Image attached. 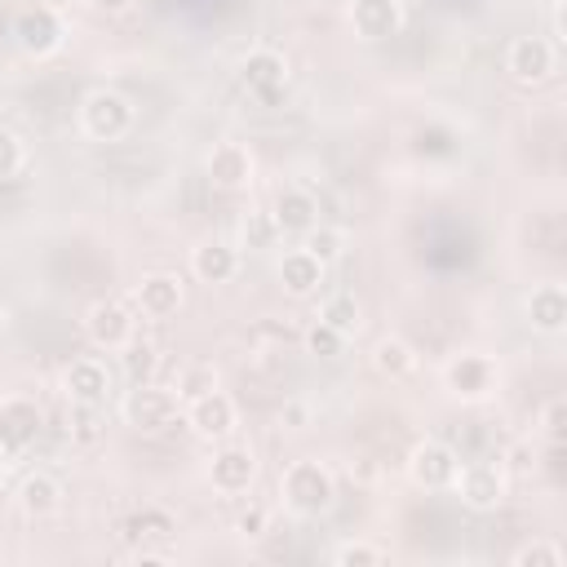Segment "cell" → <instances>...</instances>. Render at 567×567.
Returning a JSON list of instances; mask_svg holds the SVG:
<instances>
[{
  "label": "cell",
  "instance_id": "obj_32",
  "mask_svg": "<svg viewBox=\"0 0 567 567\" xmlns=\"http://www.w3.org/2000/svg\"><path fill=\"white\" fill-rule=\"evenodd\" d=\"M514 567H563V549L554 540H532L514 549Z\"/></svg>",
  "mask_w": 567,
  "mask_h": 567
},
{
  "label": "cell",
  "instance_id": "obj_11",
  "mask_svg": "<svg viewBox=\"0 0 567 567\" xmlns=\"http://www.w3.org/2000/svg\"><path fill=\"white\" fill-rule=\"evenodd\" d=\"M452 487L461 492V501L470 505V509H496L501 501H505V470L501 465H492V461H470V465H461L456 470V478H452Z\"/></svg>",
  "mask_w": 567,
  "mask_h": 567
},
{
  "label": "cell",
  "instance_id": "obj_8",
  "mask_svg": "<svg viewBox=\"0 0 567 567\" xmlns=\"http://www.w3.org/2000/svg\"><path fill=\"white\" fill-rule=\"evenodd\" d=\"M120 412H124V421H128L133 430L155 434V430H164V425L177 421V394H173V390H159V385L146 381V385H133V390L124 394Z\"/></svg>",
  "mask_w": 567,
  "mask_h": 567
},
{
  "label": "cell",
  "instance_id": "obj_15",
  "mask_svg": "<svg viewBox=\"0 0 567 567\" xmlns=\"http://www.w3.org/2000/svg\"><path fill=\"white\" fill-rule=\"evenodd\" d=\"M204 168H208V182L213 186H221V190H244L248 182H252V151L244 146V142H217L213 151H208V159H204Z\"/></svg>",
  "mask_w": 567,
  "mask_h": 567
},
{
  "label": "cell",
  "instance_id": "obj_26",
  "mask_svg": "<svg viewBox=\"0 0 567 567\" xmlns=\"http://www.w3.org/2000/svg\"><path fill=\"white\" fill-rule=\"evenodd\" d=\"M155 368H159V350L151 346V341H128L124 346V372H128V381L133 385H146L151 377H155Z\"/></svg>",
  "mask_w": 567,
  "mask_h": 567
},
{
  "label": "cell",
  "instance_id": "obj_3",
  "mask_svg": "<svg viewBox=\"0 0 567 567\" xmlns=\"http://www.w3.org/2000/svg\"><path fill=\"white\" fill-rule=\"evenodd\" d=\"M13 40L27 58H53L66 44V22L53 4H27L13 18Z\"/></svg>",
  "mask_w": 567,
  "mask_h": 567
},
{
  "label": "cell",
  "instance_id": "obj_24",
  "mask_svg": "<svg viewBox=\"0 0 567 567\" xmlns=\"http://www.w3.org/2000/svg\"><path fill=\"white\" fill-rule=\"evenodd\" d=\"M372 368H377L381 377L399 381V377H408V372L416 368V350H412L403 337H381V341L372 346Z\"/></svg>",
  "mask_w": 567,
  "mask_h": 567
},
{
  "label": "cell",
  "instance_id": "obj_38",
  "mask_svg": "<svg viewBox=\"0 0 567 567\" xmlns=\"http://www.w3.org/2000/svg\"><path fill=\"white\" fill-rule=\"evenodd\" d=\"M563 4H567V0H554V13H549V22H554V40H563Z\"/></svg>",
  "mask_w": 567,
  "mask_h": 567
},
{
  "label": "cell",
  "instance_id": "obj_14",
  "mask_svg": "<svg viewBox=\"0 0 567 567\" xmlns=\"http://www.w3.org/2000/svg\"><path fill=\"white\" fill-rule=\"evenodd\" d=\"M350 27L359 40L381 44L403 31V0H350Z\"/></svg>",
  "mask_w": 567,
  "mask_h": 567
},
{
  "label": "cell",
  "instance_id": "obj_18",
  "mask_svg": "<svg viewBox=\"0 0 567 567\" xmlns=\"http://www.w3.org/2000/svg\"><path fill=\"white\" fill-rule=\"evenodd\" d=\"M190 275L199 284H230L239 275V244L204 239L199 248H190Z\"/></svg>",
  "mask_w": 567,
  "mask_h": 567
},
{
  "label": "cell",
  "instance_id": "obj_27",
  "mask_svg": "<svg viewBox=\"0 0 567 567\" xmlns=\"http://www.w3.org/2000/svg\"><path fill=\"white\" fill-rule=\"evenodd\" d=\"M221 381H217V368L213 363H190V368H182L177 372V403H190V399H199V394H208V390H217Z\"/></svg>",
  "mask_w": 567,
  "mask_h": 567
},
{
  "label": "cell",
  "instance_id": "obj_30",
  "mask_svg": "<svg viewBox=\"0 0 567 567\" xmlns=\"http://www.w3.org/2000/svg\"><path fill=\"white\" fill-rule=\"evenodd\" d=\"M239 235H244V248H270L279 239V226H275L270 213H248L244 226H239Z\"/></svg>",
  "mask_w": 567,
  "mask_h": 567
},
{
  "label": "cell",
  "instance_id": "obj_25",
  "mask_svg": "<svg viewBox=\"0 0 567 567\" xmlns=\"http://www.w3.org/2000/svg\"><path fill=\"white\" fill-rule=\"evenodd\" d=\"M301 248H306V252H315L323 266H332V261L346 252V235H341L337 226H323V221H315V226L301 235Z\"/></svg>",
  "mask_w": 567,
  "mask_h": 567
},
{
  "label": "cell",
  "instance_id": "obj_7",
  "mask_svg": "<svg viewBox=\"0 0 567 567\" xmlns=\"http://www.w3.org/2000/svg\"><path fill=\"white\" fill-rule=\"evenodd\" d=\"M84 332H89V341H93L97 350H124V346L137 337V319H133V310H128L124 301L102 297V301L89 306Z\"/></svg>",
  "mask_w": 567,
  "mask_h": 567
},
{
  "label": "cell",
  "instance_id": "obj_2",
  "mask_svg": "<svg viewBox=\"0 0 567 567\" xmlns=\"http://www.w3.org/2000/svg\"><path fill=\"white\" fill-rule=\"evenodd\" d=\"M133 102L120 89H89L80 97V133L89 142H120L133 128Z\"/></svg>",
  "mask_w": 567,
  "mask_h": 567
},
{
  "label": "cell",
  "instance_id": "obj_19",
  "mask_svg": "<svg viewBox=\"0 0 567 567\" xmlns=\"http://www.w3.org/2000/svg\"><path fill=\"white\" fill-rule=\"evenodd\" d=\"M527 323L540 337L567 332V288L563 284H536L527 297Z\"/></svg>",
  "mask_w": 567,
  "mask_h": 567
},
{
  "label": "cell",
  "instance_id": "obj_9",
  "mask_svg": "<svg viewBox=\"0 0 567 567\" xmlns=\"http://www.w3.org/2000/svg\"><path fill=\"white\" fill-rule=\"evenodd\" d=\"M186 425H190L199 439L221 443V439L235 434V425H239V408H235V399L217 385V390H208V394H199V399L186 403Z\"/></svg>",
  "mask_w": 567,
  "mask_h": 567
},
{
  "label": "cell",
  "instance_id": "obj_33",
  "mask_svg": "<svg viewBox=\"0 0 567 567\" xmlns=\"http://www.w3.org/2000/svg\"><path fill=\"white\" fill-rule=\"evenodd\" d=\"M75 408V421H71V439L75 443H97L102 439V421H97V408H84V403H71Z\"/></svg>",
  "mask_w": 567,
  "mask_h": 567
},
{
  "label": "cell",
  "instance_id": "obj_35",
  "mask_svg": "<svg viewBox=\"0 0 567 567\" xmlns=\"http://www.w3.org/2000/svg\"><path fill=\"white\" fill-rule=\"evenodd\" d=\"M266 527H270V509H266V505H248V509L235 518V532H239V536H248V540L266 536Z\"/></svg>",
  "mask_w": 567,
  "mask_h": 567
},
{
  "label": "cell",
  "instance_id": "obj_10",
  "mask_svg": "<svg viewBox=\"0 0 567 567\" xmlns=\"http://www.w3.org/2000/svg\"><path fill=\"white\" fill-rule=\"evenodd\" d=\"M62 394L71 403H84V408H102L111 399V368L97 359V354H80L66 363L62 372Z\"/></svg>",
  "mask_w": 567,
  "mask_h": 567
},
{
  "label": "cell",
  "instance_id": "obj_36",
  "mask_svg": "<svg viewBox=\"0 0 567 567\" xmlns=\"http://www.w3.org/2000/svg\"><path fill=\"white\" fill-rule=\"evenodd\" d=\"M563 416H567V403H563V399H554V403L545 408V434H549L554 443L563 439Z\"/></svg>",
  "mask_w": 567,
  "mask_h": 567
},
{
  "label": "cell",
  "instance_id": "obj_21",
  "mask_svg": "<svg viewBox=\"0 0 567 567\" xmlns=\"http://www.w3.org/2000/svg\"><path fill=\"white\" fill-rule=\"evenodd\" d=\"M323 261L315 257V252H306V248H288L284 257H279V288L288 292V297H315L319 292V284H323Z\"/></svg>",
  "mask_w": 567,
  "mask_h": 567
},
{
  "label": "cell",
  "instance_id": "obj_1",
  "mask_svg": "<svg viewBox=\"0 0 567 567\" xmlns=\"http://www.w3.org/2000/svg\"><path fill=\"white\" fill-rule=\"evenodd\" d=\"M279 496H284V509H288V514H297V518H319V514L332 505V496H337L332 470H328L323 461L301 456V461L284 465V474H279Z\"/></svg>",
  "mask_w": 567,
  "mask_h": 567
},
{
  "label": "cell",
  "instance_id": "obj_28",
  "mask_svg": "<svg viewBox=\"0 0 567 567\" xmlns=\"http://www.w3.org/2000/svg\"><path fill=\"white\" fill-rule=\"evenodd\" d=\"M346 341H350V337H341V332L328 328L323 319H315V323L306 328V354H315V359H337V354L346 350Z\"/></svg>",
  "mask_w": 567,
  "mask_h": 567
},
{
  "label": "cell",
  "instance_id": "obj_40",
  "mask_svg": "<svg viewBox=\"0 0 567 567\" xmlns=\"http://www.w3.org/2000/svg\"><path fill=\"white\" fill-rule=\"evenodd\" d=\"M4 319H9V315H4V306H0V328H4Z\"/></svg>",
  "mask_w": 567,
  "mask_h": 567
},
{
  "label": "cell",
  "instance_id": "obj_22",
  "mask_svg": "<svg viewBox=\"0 0 567 567\" xmlns=\"http://www.w3.org/2000/svg\"><path fill=\"white\" fill-rule=\"evenodd\" d=\"M18 505H22V514L44 518V514H53L62 505V483L49 470H35V474H27L18 483Z\"/></svg>",
  "mask_w": 567,
  "mask_h": 567
},
{
  "label": "cell",
  "instance_id": "obj_5",
  "mask_svg": "<svg viewBox=\"0 0 567 567\" xmlns=\"http://www.w3.org/2000/svg\"><path fill=\"white\" fill-rule=\"evenodd\" d=\"M443 385H447V394L461 399V403H483V399L496 390V363H492L487 354H478V350H465V354L447 359Z\"/></svg>",
  "mask_w": 567,
  "mask_h": 567
},
{
  "label": "cell",
  "instance_id": "obj_34",
  "mask_svg": "<svg viewBox=\"0 0 567 567\" xmlns=\"http://www.w3.org/2000/svg\"><path fill=\"white\" fill-rule=\"evenodd\" d=\"M128 532H133V536H168V532H173V518H168L164 509H142V514L128 523Z\"/></svg>",
  "mask_w": 567,
  "mask_h": 567
},
{
  "label": "cell",
  "instance_id": "obj_13",
  "mask_svg": "<svg viewBox=\"0 0 567 567\" xmlns=\"http://www.w3.org/2000/svg\"><path fill=\"white\" fill-rule=\"evenodd\" d=\"M208 478H213V487H217L221 496H244V492L257 483V456H252V447L226 443L221 452H213Z\"/></svg>",
  "mask_w": 567,
  "mask_h": 567
},
{
  "label": "cell",
  "instance_id": "obj_29",
  "mask_svg": "<svg viewBox=\"0 0 567 567\" xmlns=\"http://www.w3.org/2000/svg\"><path fill=\"white\" fill-rule=\"evenodd\" d=\"M390 554L381 549V545H368V540H341L337 549H332V563L337 567H377V563H385Z\"/></svg>",
  "mask_w": 567,
  "mask_h": 567
},
{
  "label": "cell",
  "instance_id": "obj_12",
  "mask_svg": "<svg viewBox=\"0 0 567 567\" xmlns=\"http://www.w3.org/2000/svg\"><path fill=\"white\" fill-rule=\"evenodd\" d=\"M40 434V408L22 394H4L0 399V452L4 456H22Z\"/></svg>",
  "mask_w": 567,
  "mask_h": 567
},
{
  "label": "cell",
  "instance_id": "obj_16",
  "mask_svg": "<svg viewBox=\"0 0 567 567\" xmlns=\"http://www.w3.org/2000/svg\"><path fill=\"white\" fill-rule=\"evenodd\" d=\"M133 301L146 319H173L182 310V279L173 270H151V275H142Z\"/></svg>",
  "mask_w": 567,
  "mask_h": 567
},
{
  "label": "cell",
  "instance_id": "obj_39",
  "mask_svg": "<svg viewBox=\"0 0 567 567\" xmlns=\"http://www.w3.org/2000/svg\"><path fill=\"white\" fill-rule=\"evenodd\" d=\"M4 461H9V456H4V452H0V483H4Z\"/></svg>",
  "mask_w": 567,
  "mask_h": 567
},
{
  "label": "cell",
  "instance_id": "obj_17",
  "mask_svg": "<svg viewBox=\"0 0 567 567\" xmlns=\"http://www.w3.org/2000/svg\"><path fill=\"white\" fill-rule=\"evenodd\" d=\"M239 80L252 89V93H261V97H270V93H279L284 84H288V58L279 53V49H248L244 53V62H239Z\"/></svg>",
  "mask_w": 567,
  "mask_h": 567
},
{
  "label": "cell",
  "instance_id": "obj_23",
  "mask_svg": "<svg viewBox=\"0 0 567 567\" xmlns=\"http://www.w3.org/2000/svg\"><path fill=\"white\" fill-rule=\"evenodd\" d=\"M319 319H323L328 328H337L341 337H354V332H359V323H363V306H359V297H354V292L337 288V292H328V297L319 301Z\"/></svg>",
  "mask_w": 567,
  "mask_h": 567
},
{
  "label": "cell",
  "instance_id": "obj_4",
  "mask_svg": "<svg viewBox=\"0 0 567 567\" xmlns=\"http://www.w3.org/2000/svg\"><path fill=\"white\" fill-rule=\"evenodd\" d=\"M505 71L518 84H545L558 71V49L545 35H514L505 44Z\"/></svg>",
  "mask_w": 567,
  "mask_h": 567
},
{
  "label": "cell",
  "instance_id": "obj_20",
  "mask_svg": "<svg viewBox=\"0 0 567 567\" xmlns=\"http://www.w3.org/2000/svg\"><path fill=\"white\" fill-rule=\"evenodd\" d=\"M279 235H306L315 221H319V199L306 190V186H284L275 195V208H270Z\"/></svg>",
  "mask_w": 567,
  "mask_h": 567
},
{
  "label": "cell",
  "instance_id": "obj_6",
  "mask_svg": "<svg viewBox=\"0 0 567 567\" xmlns=\"http://www.w3.org/2000/svg\"><path fill=\"white\" fill-rule=\"evenodd\" d=\"M456 470H461V456L443 439H421L408 452V478L416 487H425V492H447L452 478H456Z\"/></svg>",
  "mask_w": 567,
  "mask_h": 567
},
{
  "label": "cell",
  "instance_id": "obj_37",
  "mask_svg": "<svg viewBox=\"0 0 567 567\" xmlns=\"http://www.w3.org/2000/svg\"><path fill=\"white\" fill-rule=\"evenodd\" d=\"M89 9H97V13H124L133 0H84Z\"/></svg>",
  "mask_w": 567,
  "mask_h": 567
},
{
  "label": "cell",
  "instance_id": "obj_31",
  "mask_svg": "<svg viewBox=\"0 0 567 567\" xmlns=\"http://www.w3.org/2000/svg\"><path fill=\"white\" fill-rule=\"evenodd\" d=\"M22 164H27V146H22V137H18L13 128H4V124H0V182L18 177V173H22Z\"/></svg>",
  "mask_w": 567,
  "mask_h": 567
}]
</instances>
